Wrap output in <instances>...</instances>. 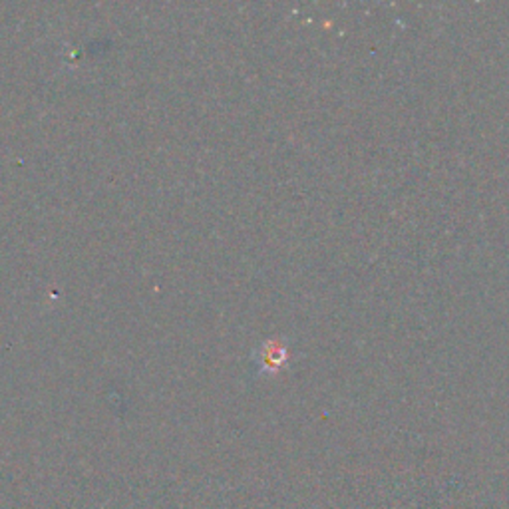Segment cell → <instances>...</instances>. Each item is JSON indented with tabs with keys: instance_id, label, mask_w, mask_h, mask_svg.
<instances>
[{
	"instance_id": "1",
	"label": "cell",
	"mask_w": 509,
	"mask_h": 509,
	"mask_svg": "<svg viewBox=\"0 0 509 509\" xmlns=\"http://www.w3.org/2000/svg\"><path fill=\"white\" fill-rule=\"evenodd\" d=\"M287 360H289V351L281 341H266L261 349L255 352V365L258 368V373L263 374L279 373V370L285 366Z\"/></svg>"
}]
</instances>
